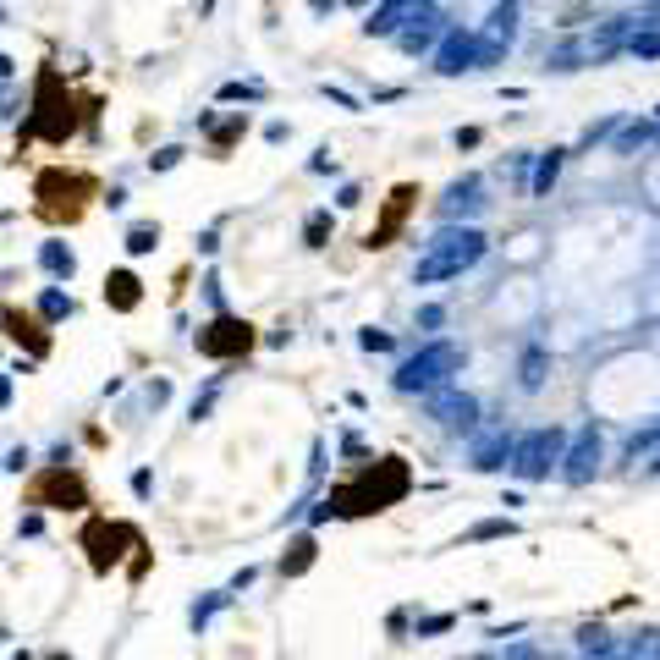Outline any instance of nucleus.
<instances>
[{
    "mask_svg": "<svg viewBox=\"0 0 660 660\" xmlns=\"http://www.w3.org/2000/svg\"><path fill=\"white\" fill-rule=\"evenodd\" d=\"M484 259V237L479 231H440L435 242H429V253L418 259V281H446V275H462L468 264H479Z\"/></svg>",
    "mask_w": 660,
    "mask_h": 660,
    "instance_id": "nucleus-1",
    "label": "nucleus"
},
{
    "mask_svg": "<svg viewBox=\"0 0 660 660\" xmlns=\"http://www.w3.org/2000/svg\"><path fill=\"white\" fill-rule=\"evenodd\" d=\"M363 347L380 352V347H391V336H380V330H363Z\"/></svg>",
    "mask_w": 660,
    "mask_h": 660,
    "instance_id": "nucleus-21",
    "label": "nucleus"
},
{
    "mask_svg": "<svg viewBox=\"0 0 660 660\" xmlns=\"http://www.w3.org/2000/svg\"><path fill=\"white\" fill-rule=\"evenodd\" d=\"M479 204H484V198H479V182L468 176V182H457V187H451V198H446V215L457 220L462 209H479Z\"/></svg>",
    "mask_w": 660,
    "mask_h": 660,
    "instance_id": "nucleus-10",
    "label": "nucleus"
},
{
    "mask_svg": "<svg viewBox=\"0 0 660 660\" xmlns=\"http://www.w3.org/2000/svg\"><path fill=\"white\" fill-rule=\"evenodd\" d=\"M539 369H545V358H539V352H534V358L523 363V385H528V391H534V385L545 380V374H539Z\"/></svg>",
    "mask_w": 660,
    "mask_h": 660,
    "instance_id": "nucleus-17",
    "label": "nucleus"
},
{
    "mask_svg": "<svg viewBox=\"0 0 660 660\" xmlns=\"http://www.w3.org/2000/svg\"><path fill=\"white\" fill-rule=\"evenodd\" d=\"M39 264L50 275H72L77 270V259H72V248H61V242H44V253H39Z\"/></svg>",
    "mask_w": 660,
    "mask_h": 660,
    "instance_id": "nucleus-11",
    "label": "nucleus"
},
{
    "mask_svg": "<svg viewBox=\"0 0 660 660\" xmlns=\"http://www.w3.org/2000/svg\"><path fill=\"white\" fill-rule=\"evenodd\" d=\"M407 198H413V187H396V204L385 209V226H380V231H374V237H369V248H385V237H391V231L402 226V215H407Z\"/></svg>",
    "mask_w": 660,
    "mask_h": 660,
    "instance_id": "nucleus-9",
    "label": "nucleus"
},
{
    "mask_svg": "<svg viewBox=\"0 0 660 660\" xmlns=\"http://www.w3.org/2000/svg\"><path fill=\"white\" fill-rule=\"evenodd\" d=\"M325 231H330V215L319 209V215L308 220V248H319V242H325Z\"/></svg>",
    "mask_w": 660,
    "mask_h": 660,
    "instance_id": "nucleus-16",
    "label": "nucleus"
},
{
    "mask_svg": "<svg viewBox=\"0 0 660 660\" xmlns=\"http://www.w3.org/2000/svg\"><path fill=\"white\" fill-rule=\"evenodd\" d=\"M248 347H253V325L248 319L220 314V319H209V325L198 330V352H204V358H237V352H248Z\"/></svg>",
    "mask_w": 660,
    "mask_h": 660,
    "instance_id": "nucleus-4",
    "label": "nucleus"
},
{
    "mask_svg": "<svg viewBox=\"0 0 660 660\" xmlns=\"http://www.w3.org/2000/svg\"><path fill=\"white\" fill-rule=\"evenodd\" d=\"M160 242V226H132L127 231V253H149Z\"/></svg>",
    "mask_w": 660,
    "mask_h": 660,
    "instance_id": "nucleus-13",
    "label": "nucleus"
},
{
    "mask_svg": "<svg viewBox=\"0 0 660 660\" xmlns=\"http://www.w3.org/2000/svg\"><path fill=\"white\" fill-rule=\"evenodd\" d=\"M176 160H182V149H160V154H154V160H149V165H154V171H171V165H176Z\"/></svg>",
    "mask_w": 660,
    "mask_h": 660,
    "instance_id": "nucleus-18",
    "label": "nucleus"
},
{
    "mask_svg": "<svg viewBox=\"0 0 660 660\" xmlns=\"http://www.w3.org/2000/svg\"><path fill=\"white\" fill-rule=\"evenodd\" d=\"M11 402V380H0V407H6Z\"/></svg>",
    "mask_w": 660,
    "mask_h": 660,
    "instance_id": "nucleus-22",
    "label": "nucleus"
},
{
    "mask_svg": "<svg viewBox=\"0 0 660 660\" xmlns=\"http://www.w3.org/2000/svg\"><path fill=\"white\" fill-rule=\"evenodd\" d=\"M479 660H495V655H479Z\"/></svg>",
    "mask_w": 660,
    "mask_h": 660,
    "instance_id": "nucleus-24",
    "label": "nucleus"
},
{
    "mask_svg": "<svg viewBox=\"0 0 660 660\" xmlns=\"http://www.w3.org/2000/svg\"><path fill=\"white\" fill-rule=\"evenodd\" d=\"M561 457H567V435H561V429H534V435L512 440L506 468H512L517 479H550V468H561Z\"/></svg>",
    "mask_w": 660,
    "mask_h": 660,
    "instance_id": "nucleus-2",
    "label": "nucleus"
},
{
    "mask_svg": "<svg viewBox=\"0 0 660 660\" xmlns=\"http://www.w3.org/2000/svg\"><path fill=\"white\" fill-rule=\"evenodd\" d=\"M0 319H6V330H11V336H28L33 341V352H44V347H50V341H44L39 336V319H33V314H17V308H6V314H0Z\"/></svg>",
    "mask_w": 660,
    "mask_h": 660,
    "instance_id": "nucleus-8",
    "label": "nucleus"
},
{
    "mask_svg": "<svg viewBox=\"0 0 660 660\" xmlns=\"http://www.w3.org/2000/svg\"><path fill=\"white\" fill-rule=\"evenodd\" d=\"M473 61H484V50H479V33H462V28H451V33H446V44L435 50V66H440V72H468Z\"/></svg>",
    "mask_w": 660,
    "mask_h": 660,
    "instance_id": "nucleus-5",
    "label": "nucleus"
},
{
    "mask_svg": "<svg viewBox=\"0 0 660 660\" xmlns=\"http://www.w3.org/2000/svg\"><path fill=\"white\" fill-rule=\"evenodd\" d=\"M556 171H561V154H545V160H539V176H534V193H545V187L556 182Z\"/></svg>",
    "mask_w": 660,
    "mask_h": 660,
    "instance_id": "nucleus-14",
    "label": "nucleus"
},
{
    "mask_svg": "<svg viewBox=\"0 0 660 660\" xmlns=\"http://www.w3.org/2000/svg\"><path fill=\"white\" fill-rule=\"evenodd\" d=\"M6 72H11V61H6V55H0V77H6Z\"/></svg>",
    "mask_w": 660,
    "mask_h": 660,
    "instance_id": "nucleus-23",
    "label": "nucleus"
},
{
    "mask_svg": "<svg viewBox=\"0 0 660 660\" xmlns=\"http://www.w3.org/2000/svg\"><path fill=\"white\" fill-rule=\"evenodd\" d=\"M435 413L446 418V424H473V402L468 396H446V402H435Z\"/></svg>",
    "mask_w": 660,
    "mask_h": 660,
    "instance_id": "nucleus-12",
    "label": "nucleus"
},
{
    "mask_svg": "<svg viewBox=\"0 0 660 660\" xmlns=\"http://www.w3.org/2000/svg\"><path fill=\"white\" fill-rule=\"evenodd\" d=\"M457 363H462V352L451 347V341H435V347H424L418 358H407L402 369H396V391H429V385H446Z\"/></svg>",
    "mask_w": 660,
    "mask_h": 660,
    "instance_id": "nucleus-3",
    "label": "nucleus"
},
{
    "mask_svg": "<svg viewBox=\"0 0 660 660\" xmlns=\"http://www.w3.org/2000/svg\"><path fill=\"white\" fill-rule=\"evenodd\" d=\"M451 627V616H424V622H418V633H446Z\"/></svg>",
    "mask_w": 660,
    "mask_h": 660,
    "instance_id": "nucleus-20",
    "label": "nucleus"
},
{
    "mask_svg": "<svg viewBox=\"0 0 660 660\" xmlns=\"http://www.w3.org/2000/svg\"><path fill=\"white\" fill-rule=\"evenodd\" d=\"M561 462H567V468H561V479H572V484L594 479V468H600V435H594V429H583L578 446H572Z\"/></svg>",
    "mask_w": 660,
    "mask_h": 660,
    "instance_id": "nucleus-6",
    "label": "nucleus"
},
{
    "mask_svg": "<svg viewBox=\"0 0 660 660\" xmlns=\"http://www.w3.org/2000/svg\"><path fill=\"white\" fill-rule=\"evenodd\" d=\"M105 297H110L116 308H138V275H132V270H116V275L105 281Z\"/></svg>",
    "mask_w": 660,
    "mask_h": 660,
    "instance_id": "nucleus-7",
    "label": "nucleus"
},
{
    "mask_svg": "<svg viewBox=\"0 0 660 660\" xmlns=\"http://www.w3.org/2000/svg\"><path fill=\"white\" fill-rule=\"evenodd\" d=\"M44 314H50V319H61V314H72V297H61V292H44Z\"/></svg>",
    "mask_w": 660,
    "mask_h": 660,
    "instance_id": "nucleus-15",
    "label": "nucleus"
},
{
    "mask_svg": "<svg viewBox=\"0 0 660 660\" xmlns=\"http://www.w3.org/2000/svg\"><path fill=\"white\" fill-rule=\"evenodd\" d=\"M495 534H512V523H479L473 528V539H495Z\"/></svg>",
    "mask_w": 660,
    "mask_h": 660,
    "instance_id": "nucleus-19",
    "label": "nucleus"
}]
</instances>
